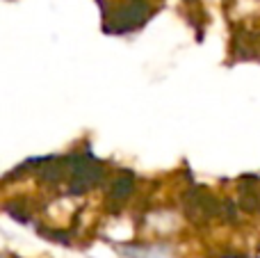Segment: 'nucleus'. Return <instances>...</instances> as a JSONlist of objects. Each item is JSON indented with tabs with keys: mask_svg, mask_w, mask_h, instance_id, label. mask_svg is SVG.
<instances>
[{
	"mask_svg": "<svg viewBox=\"0 0 260 258\" xmlns=\"http://www.w3.org/2000/svg\"><path fill=\"white\" fill-rule=\"evenodd\" d=\"M114 249L121 258H176V245L171 240L142 238V240L119 242Z\"/></svg>",
	"mask_w": 260,
	"mask_h": 258,
	"instance_id": "obj_2",
	"label": "nucleus"
},
{
	"mask_svg": "<svg viewBox=\"0 0 260 258\" xmlns=\"http://www.w3.org/2000/svg\"><path fill=\"white\" fill-rule=\"evenodd\" d=\"M137 176L133 172H119L108 181V208L112 213H121L126 206L133 204L137 195Z\"/></svg>",
	"mask_w": 260,
	"mask_h": 258,
	"instance_id": "obj_3",
	"label": "nucleus"
},
{
	"mask_svg": "<svg viewBox=\"0 0 260 258\" xmlns=\"http://www.w3.org/2000/svg\"><path fill=\"white\" fill-rule=\"evenodd\" d=\"M155 14L153 0H119L112 5V12L108 14V23H114L112 30L119 35L135 32Z\"/></svg>",
	"mask_w": 260,
	"mask_h": 258,
	"instance_id": "obj_1",
	"label": "nucleus"
}]
</instances>
